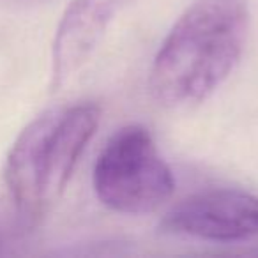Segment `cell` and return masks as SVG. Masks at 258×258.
Wrapping results in <instances>:
<instances>
[{
    "instance_id": "obj_1",
    "label": "cell",
    "mask_w": 258,
    "mask_h": 258,
    "mask_svg": "<svg viewBox=\"0 0 258 258\" xmlns=\"http://www.w3.org/2000/svg\"><path fill=\"white\" fill-rule=\"evenodd\" d=\"M249 0H195L159 46L151 69L158 103L186 108L211 97L242 57Z\"/></svg>"
},
{
    "instance_id": "obj_2",
    "label": "cell",
    "mask_w": 258,
    "mask_h": 258,
    "mask_svg": "<svg viewBox=\"0 0 258 258\" xmlns=\"http://www.w3.org/2000/svg\"><path fill=\"white\" fill-rule=\"evenodd\" d=\"M99 118L96 104H71L44 111L18 135L6 161V182L23 216L39 218L62 197Z\"/></svg>"
},
{
    "instance_id": "obj_3",
    "label": "cell",
    "mask_w": 258,
    "mask_h": 258,
    "mask_svg": "<svg viewBox=\"0 0 258 258\" xmlns=\"http://www.w3.org/2000/svg\"><path fill=\"white\" fill-rule=\"evenodd\" d=\"M92 182L101 204L129 216L158 211L175 189L154 138L138 124L118 129L106 142L94 165Z\"/></svg>"
},
{
    "instance_id": "obj_4",
    "label": "cell",
    "mask_w": 258,
    "mask_h": 258,
    "mask_svg": "<svg viewBox=\"0 0 258 258\" xmlns=\"http://www.w3.org/2000/svg\"><path fill=\"white\" fill-rule=\"evenodd\" d=\"M159 228L207 242H244L258 235V197L233 187L200 191L173 205Z\"/></svg>"
},
{
    "instance_id": "obj_5",
    "label": "cell",
    "mask_w": 258,
    "mask_h": 258,
    "mask_svg": "<svg viewBox=\"0 0 258 258\" xmlns=\"http://www.w3.org/2000/svg\"><path fill=\"white\" fill-rule=\"evenodd\" d=\"M133 0H73L57 27L51 50L53 85L60 87L85 66L108 27Z\"/></svg>"
}]
</instances>
